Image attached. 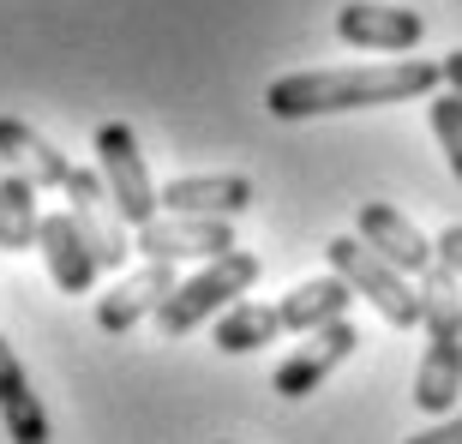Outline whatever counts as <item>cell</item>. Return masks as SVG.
Returning a JSON list of instances; mask_svg holds the SVG:
<instances>
[{"instance_id": "obj_1", "label": "cell", "mask_w": 462, "mask_h": 444, "mask_svg": "<svg viewBox=\"0 0 462 444\" xmlns=\"http://www.w3.org/2000/svg\"><path fill=\"white\" fill-rule=\"evenodd\" d=\"M445 67L439 60H373V67H319V72H282L264 85V108L276 120H319V115H348V108H384V103H414L439 97Z\"/></svg>"}, {"instance_id": "obj_2", "label": "cell", "mask_w": 462, "mask_h": 444, "mask_svg": "<svg viewBox=\"0 0 462 444\" xmlns=\"http://www.w3.org/2000/svg\"><path fill=\"white\" fill-rule=\"evenodd\" d=\"M420 330H427V355L414 366V409L420 414H450V402L462 396V282L432 264L420 276Z\"/></svg>"}, {"instance_id": "obj_3", "label": "cell", "mask_w": 462, "mask_h": 444, "mask_svg": "<svg viewBox=\"0 0 462 444\" xmlns=\"http://www.w3.org/2000/svg\"><path fill=\"white\" fill-rule=\"evenodd\" d=\"M325 264H330V276H343V282H348V294H366V301L378 307V319H384L391 330H414L420 319H427L414 276L391 271V264H384V258H378L360 235L325 240Z\"/></svg>"}, {"instance_id": "obj_4", "label": "cell", "mask_w": 462, "mask_h": 444, "mask_svg": "<svg viewBox=\"0 0 462 444\" xmlns=\"http://www.w3.org/2000/svg\"><path fill=\"white\" fill-rule=\"evenodd\" d=\"M258 253H228V258H210L205 271H192L180 289L162 301V312H156V325H162V337H187V330H199L205 319H223L228 307H235L240 294L258 282Z\"/></svg>"}, {"instance_id": "obj_5", "label": "cell", "mask_w": 462, "mask_h": 444, "mask_svg": "<svg viewBox=\"0 0 462 444\" xmlns=\"http://www.w3.org/2000/svg\"><path fill=\"white\" fill-rule=\"evenodd\" d=\"M97 174H103L108 199H115L120 222L126 228H144V222L162 217V205H156V180L151 169H144V151H138V133L126 126V120H103L97 126Z\"/></svg>"}, {"instance_id": "obj_6", "label": "cell", "mask_w": 462, "mask_h": 444, "mask_svg": "<svg viewBox=\"0 0 462 444\" xmlns=\"http://www.w3.org/2000/svg\"><path fill=\"white\" fill-rule=\"evenodd\" d=\"M67 210H72V222H79V235H85L90 258H97L103 271H126V253H133L126 235H133V228L120 222V210H115V199H108V187H103L97 169H72Z\"/></svg>"}, {"instance_id": "obj_7", "label": "cell", "mask_w": 462, "mask_h": 444, "mask_svg": "<svg viewBox=\"0 0 462 444\" xmlns=\"http://www.w3.org/2000/svg\"><path fill=\"white\" fill-rule=\"evenodd\" d=\"M133 253H144L151 264H187V258H228L235 253V228L205 217H156L133 235Z\"/></svg>"}, {"instance_id": "obj_8", "label": "cell", "mask_w": 462, "mask_h": 444, "mask_svg": "<svg viewBox=\"0 0 462 444\" xmlns=\"http://www.w3.org/2000/svg\"><path fill=\"white\" fill-rule=\"evenodd\" d=\"M360 348V330L348 325V319H337V325H325V330H312L300 348H294L282 366H276V378H271V391L276 396H289V402H300V396H312L319 384H325L337 366H343L348 355Z\"/></svg>"}, {"instance_id": "obj_9", "label": "cell", "mask_w": 462, "mask_h": 444, "mask_svg": "<svg viewBox=\"0 0 462 444\" xmlns=\"http://www.w3.org/2000/svg\"><path fill=\"white\" fill-rule=\"evenodd\" d=\"M162 217H205V222H235L253 205V180L246 174H174L156 187Z\"/></svg>"}, {"instance_id": "obj_10", "label": "cell", "mask_w": 462, "mask_h": 444, "mask_svg": "<svg viewBox=\"0 0 462 444\" xmlns=\"http://www.w3.org/2000/svg\"><path fill=\"white\" fill-rule=\"evenodd\" d=\"M355 228H360V240H366V246H373L391 271L414 276V282L439 264V258H432V240L420 235V228H414V222L402 217L396 205H360L355 210Z\"/></svg>"}, {"instance_id": "obj_11", "label": "cell", "mask_w": 462, "mask_h": 444, "mask_svg": "<svg viewBox=\"0 0 462 444\" xmlns=\"http://www.w3.org/2000/svg\"><path fill=\"white\" fill-rule=\"evenodd\" d=\"M337 36L348 49H378V54H402L427 36V18L414 6H378V0H348L337 13Z\"/></svg>"}, {"instance_id": "obj_12", "label": "cell", "mask_w": 462, "mask_h": 444, "mask_svg": "<svg viewBox=\"0 0 462 444\" xmlns=\"http://www.w3.org/2000/svg\"><path fill=\"white\" fill-rule=\"evenodd\" d=\"M0 169L6 174H24L36 192H67L72 180V156L67 151H54L49 138L36 133L31 120H18V115H0Z\"/></svg>"}, {"instance_id": "obj_13", "label": "cell", "mask_w": 462, "mask_h": 444, "mask_svg": "<svg viewBox=\"0 0 462 444\" xmlns=\"http://www.w3.org/2000/svg\"><path fill=\"white\" fill-rule=\"evenodd\" d=\"M174 289H180V282H174V264H151V258H144L138 271H126L115 289L97 301V325H103L108 337H120V330H133L144 312H162V301H169Z\"/></svg>"}, {"instance_id": "obj_14", "label": "cell", "mask_w": 462, "mask_h": 444, "mask_svg": "<svg viewBox=\"0 0 462 444\" xmlns=\"http://www.w3.org/2000/svg\"><path fill=\"white\" fill-rule=\"evenodd\" d=\"M36 253H42V264H49L54 289L60 294H90V282H97V258H90L85 235H79V222H72V210H42V228H36Z\"/></svg>"}, {"instance_id": "obj_15", "label": "cell", "mask_w": 462, "mask_h": 444, "mask_svg": "<svg viewBox=\"0 0 462 444\" xmlns=\"http://www.w3.org/2000/svg\"><path fill=\"white\" fill-rule=\"evenodd\" d=\"M348 282L343 276H307V282H294L282 301H276V312H282V330H294V337H312V330L337 325V319H348Z\"/></svg>"}, {"instance_id": "obj_16", "label": "cell", "mask_w": 462, "mask_h": 444, "mask_svg": "<svg viewBox=\"0 0 462 444\" xmlns=\"http://www.w3.org/2000/svg\"><path fill=\"white\" fill-rule=\"evenodd\" d=\"M0 421H6L13 444H49V414H42V402H36L31 378H24L6 337H0Z\"/></svg>"}, {"instance_id": "obj_17", "label": "cell", "mask_w": 462, "mask_h": 444, "mask_svg": "<svg viewBox=\"0 0 462 444\" xmlns=\"http://www.w3.org/2000/svg\"><path fill=\"white\" fill-rule=\"evenodd\" d=\"M276 337H289V330H282V312L264 307V301H235V307L217 319V348H223V355H258V348H271Z\"/></svg>"}, {"instance_id": "obj_18", "label": "cell", "mask_w": 462, "mask_h": 444, "mask_svg": "<svg viewBox=\"0 0 462 444\" xmlns=\"http://www.w3.org/2000/svg\"><path fill=\"white\" fill-rule=\"evenodd\" d=\"M42 192L24 180V174L0 169V253H31L36 228H42Z\"/></svg>"}, {"instance_id": "obj_19", "label": "cell", "mask_w": 462, "mask_h": 444, "mask_svg": "<svg viewBox=\"0 0 462 444\" xmlns=\"http://www.w3.org/2000/svg\"><path fill=\"white\" fill-rule=\"evenodd\" d=\"M432 138L445 144L450 174L462 180V97H450V90H439V97H432Z\"/></svg>"}, {"instance_id": "obj_20", "label": "cell", "mask_w": 462, "mask_h": 444, "mask_svg": "<svg viewBox=\"0 0 462 444\" xmlns=\"http://www.w3.org/2000/svg\"><path fill=\"white\" fill-rule=\"evenodd\" d=\"M432 258H439V264H445V271H450V276L462 282V222H450L445 235L432 240Z\"/></svg>"}, {"instance_id": "obj_21", "label": "cell", "mask_w": 462, "mask_h": 444, "mask_svg": "<svg viewBox=\"0 0 462 444\" xmlns=\"http://www.w3.org/2000/svg\"><path fill=\"white\" fill-rule=\"evenodd\" d=\"M409 444H462V414H450V421H432V427L414 432Z\"/></svg>"}, {"instance_id": "obj_22", "label": "cell", "mask_w": 462, "mask_h": 444, "mask_svg": "<svg viewBox=\"0 0 462 444\" xmlns=\"http://www.w3.org/2000/svg\"><path fill=\"white\" fill-rule=\"evenodd\" d=\"M439 67H445V85H450V97H462V49H450L445 60H439Z\"/></svg>"}]
</instances>
